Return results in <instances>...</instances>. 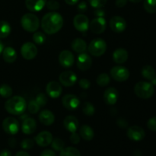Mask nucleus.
Masks as SVG:
<instances>
[{
    "label": "nucleus",
    "instance_id": "obj_1",
    "mask_svg": "<svg viewBox=\"0 0 156 156\" xmlns=\"http://www.w3.org/2000/svg\"><path fill=\"white\" fill-rule=\"evenodd\" d=\"M63 23V18L60 14L56 12H50L43 17L41 27L47 34H54L61 30Z\"/></svg>",
    "mask_w": 156,
    "mask_h": 156
},
{
    "label": "nucleus",
    "instance_id": "obj_2",
    "mask_svg": "<svg viewBox=\"0 0 156 156\" xmlns=\"http://www.w3.org/2000/svg\"><path fill=\"white\" fill-rule=\"evenodd\" d=\"M5 108L9 114L13 115H21L24 114L27 108V102L23 97L14 96L6 101Z\"/></svg>",
    "mask_w": 156,
    "mask_h": 156
},
{
    "label": "nucleus",
    "instance_id": "obj_3",
    "mask_svg": "<svg viewBox=\"0 0 156 156\" xmlns=\"http://www.w3.org/2000/svg\"><path fill=\"white\" fill-rule=\"evenodd\" d=\"M21 25L24 30L33 33L39 28L40 20L34 14L27 13L21 17Z\"/></svg>",
    "mask_w": 156,
    "mask_h": 156
},
{
    "label": "nucleus",
    "instance_id": "obj_4",
    "mask_svg": "<svg viewBox=\"0 0 156 156\" xmlns=\"http://www.w3.org/2000/svg\"><path fill=\"white\" fill-rule=\"evenodd\" d=\"M134 92L137 97L140 98L148 99L152 97L155 92V88L151 82H139L134 87Z\"/></svg>",
    "mask_w": 156,
    "mask_h": 156
},
{
    "label": "nucleus",
    "instance_id": "obj_5",
    "mask_svg": "<svg viewBox=\"0 0 156 156\" xmlns=\"http://www.w3.org/2000/svg\"><path fill=\"white\" fill-rule=\"evenodd\" d=\"M88 53L94 56H102L107 50V43L101 38H95L90 42L88 47Z\"/></svg>",
    "mask_w": 156,
    "mask_h": 156
},
{
    "label": "nucleus",
    "instance_id": "obj_6",
    "mask_svg": "<svg viewBox=\"0 0 156 156\" xmlns=\"http://www.w3.org/2000/svg\"><path fill=\"white\" fill-rule=\"evenodd\" d=\"M111 76L117 82H123L127 80L129 77V72L128 69L123 66H116L110 71Z\"/></svg>",
    "mask_w": 156,
    "mask_h": 156
},
{
    "label": "nucleus",
    "instance_id": "obj_7",
    "mask_svg": "<svg viewBox=\"0 0 156 156\" xmlns=\"http://www.w3.org/2000/svg\"><path fill=\"white\" fill-rule=\"evenodd\" d=\"M89 19L84 14H78L73 18V25L79 32L85 33L89 28Z\"/></svg>",
    "mask_w": 156,
    "mask_h": 156
},
{
    "label": "nucleus",
    "instance_id": "obj_8",
    "mask_svg": "<svg viewBox=\"0 0 156 156\" xmlns=\"http://www.w3.org/2000/svg\"><path fill=\"white\" fill-rule=\"evenodd\" d=\"M2 128L6 133L9 135H15L19 130V123L14 117H6L2 122Z\"/></svg>",
    "mask_w": 156,
    "mask_h": 156
},
{
    "label": "nucleus",
    "instance_id": "obj_9",
    "mask_svg": "<svg viewBox=\"0 0 156 156\" xmlns=\"http://www.w3.org/2000/svg\"><path fill=\"white\" fill-rule=\"evenodd\" d=\"M37 48L31 42L24 43L21 48V54L26 60H31L37 55Z\"/></svg>",
    "mask_w": 156,
    "mask_h": 156
},
{
    "label": "nucleus",
    "instance_id": "obj_10",
    "mask_svg": "<svg viewBox=\"0 0 156 156\" xmlns=\"http://www.w3.org/2000/svg\"><path fill=\"white\" fill-rule=\"evenodd\" d=\"M107 27L106 20L104 17H97L89 23V28L91 32L96 34H101Z\"/></svg>",
    "mask_w": 156,
    "mask_h": 156
},
{
    "label": "nucleus",
    "instance_id": "obj_11",
    "mask_svg": "<svg viewBox=\"0 0 156 156\" xmlns=\"http://www.w3.org/2000/svg\"><path fill=\"white\" fill-rule=\"evenodd\" d=\"M62 104L66 109L69 111H74L79 106L80 101L79 98L75 94H67L62 97Z\"/></svg>",
    "mask_w": 156,
    "mask_h": 156
},
{
    "label": "nucleus",
    "instance_id": "obj_12",
    "mask_svg": "<svg viewBox=\"0 0 156 156\" xmlns=\"http://www.w3.org/2000/svg\"><path fill=\"white\" fill-rule=\"evenodd\" d=\"M59 79L61 85L66 87H71L77 82V76L73 71H65L59 75Z\"/></svg>",
    "mask_w": 156,
    "mask_h": 156
},
{
    "label": "nucleus",
    "instance_id": "obj_13",
    "mask_svg": "<svg viewBox=\"0 0 156 156\" xmlns=\"http://www.w3.org/2000/svg\"><path fill=\"white\" fill-rule=\"evenodd\" d=\"M110 27L115 33H122L126 28V21L120 16H114L110 20Z\"/></svg>",
    "mask_w": 156,
    "mask_h": 156
},
{
    "label": "nucleus",
    "instance_id": "obj_14",
    "mask_svg": "<svg viewBox=\"0 0 156 156\" xmlns=\"http://www.w3.org/2000/svg\"><path fill=\"white\" fill-rule=\"evenodd\" d=\"M128 138L133 141L139 142L143 140L146 136L144 129L139 126H132L128 128L126 133Z\"/></svg>",
    "mask_w": 156,
    "mask_h": 156
},
{
    "label": "nucleus",
    "instance_id": "obj_15",
    "mask_svg": "<svg viewBox=\"0 0 156 156\" xmlns=\"http://www.w3.org/2000/svg\"><path fill=\"white\" fill-rule=\"evenodd\" d=\"M92 65V59L91 56L85 52L79 53L77 58V67L81 71H87Z\"/></svg>",
    "mask_w": 156,
    "mask_h": 156
},
{
    "label": "nucleus",
    "instance_id": "obj_16",
    "mask_svg": "<svg viewBox=\"0 0 156 156\" xmlns=\"http://www.w3.org/2000/svg\"><path fill=\"white\" fill-rule=\"evenodd\" d=\"M62 91V88L60 84L55 81H51L48 82L46 86V92L47 95L52 98H57L61 95Z\"/></svg>",
    "mask_w": 156,
    "mask_h": 156
},
{
    "label": "nucleus",
    "instance_id": "obj_17",
    "mask_svg": "<svg viewBox=\"0 0 156 156\" xmlns=\"http://www.w3.org/2000/svg\"><path fill=\"white\" fill-rule=\"evenodd\" d=\"M75 57L73 53L69 50H62L59 55V62L64 68H69L73 65Z\"/></svg>",
    "mask_w": 156,
    "mask_h": 156
},
{
    "label": "nucleus",
    "instance_id": "obj_18",
    "mask_svg": "<svg viewBox=\"0 0 156 156\" xmlns=\"http://www.w3.org/2000/svg\"><path fill=\"white\" fill-rule=\"evenodd\" d=\"M53 135L49 131H43L38 133L35 137V142L37 144L41 147H46L51 144L53 141Z\"/></svg>",
    "mask_w": 156,
    "mask_h": 156
},
{
    "label": "nucleus",
    "instance_id": "obj_19",
    "mask_svg": "<svg viewBox=\"0 0 156 156\" xmlns=\"http://www.w3.org/2000/svg\"><path fill=\"white\" fill-rule=\"evenodd\" d=\"M118 91L115 88H108L104 93V101L107 105H114L118 100Z\"/></svg>",
    "mask_w": 156,
    "mask_h": 156
},
{
    "label": "nucleus",
    "instance_id": "obj_20",
    "mask_svg": "<svg viewBox=\"0 0 156 156\" xmlns=\"http://www.w3.org/2000/svg\"><path fill=\"white\" fill-rule=\"evenodd\" d=\"M37 123L35 120L32 117H26L23 120L22 124H21V129L22 132L26 135H30L34 133L36 130Z\"/></svg>",
    "mask_w": 156,
    "mask_h": 156
},
{
    "label": "nucleus",
    "instance_id": "obj_21",
    "mask_svg": "<svg viewBox=\"0 0 156 156\" xmlns=\"http://www.w3.org/2000/svg\"><path fill=\"white\" fill-rule=\"evenodd\" d=\"M47 0H25V5L29 11L40 12L46 5Z\"/></svg>",
    "mask_w": 156,
    "mask_h": 156
},
{
    "label": "nucleus",
    "instance_id": "obj_22",
    "mask_svg": "<svg viewBox=\"0 0 156 156\" xmlns=\"http://www.w3.org/2000/svg\"><path fill=\"white\" fill-rule=\"evenodd\" d=\"M63 126L67 131L72 133L76 132L79 127L78 119L74 116H67L63 120Z\"/></svg>",
    "mask_w": 156,
    "mask_h": 156
},
{
    "label": "nucleus",
    "instance_id": "obj_23",
    "mask_svg": "<svg viewBox=\"0 0 156 156\" xmlns=\"http://www.w3.org/2000/svg\"><path fill=\"white\" fill-rule=\"evenodd\" d=\"M39 120L45 126H50L55 121V116L52 111L49 110H44L39 114Z\"/></svg>",
    "mask_w": 156,
    "mask_h": 156
},
{
    "label": "nucleus",
    "instance_id": "obj_24",
    "mask_svg": "<svg viewBox=\"0 0 156 156\" xmlns=\"http://www.w3.org/2000/svg\"><path fill=\"white\" fill-rule=\"evenodd\" d=\"M128 59L127 50L123 48H118L113 53V60L117 64H123Z\"/></svg>",
    "mask_w": 156,
    "mask_h": 156
},
{
    "label": "nucleus",
    "instance_id": "obj_25",
    "mask_svg": "<svg viewBox=\"0 0 156 156\" xmlns=\"http://www.w3.org/2000/svg\"><path fill=\"white\" fill-rule=\"evenodd\" d=\"M17 52L13 47H7L4 48L2 51V57L5 62L8 63H12L17 59Z\"/></svg>",
    "mask_w": 156,
    "mask_h": 156
},
{
    "label": "nucleus",
    "instance_id": "obj_26",
    "mask_svg": "<svg viewBox=\"0 0 156 156\" xmlns=\"http://www.w3.org/2000/svg\"><path fill=\"white\" fill-rule=\"evenodd\" d=\"M71 47L76 53H84L86 51L87 48H88L86 42L81 38H76V39L73 40L71 44Z\"/></svg>",
    "mask_w": 156,
    "mask_h": 156
},
{
    "label": "nucleus",
    "instance_id": "obj_27",
    "mask_svg": "<svg viewBox=\"0 0 156 156\" xmlns=\"http://www.w3.org/2000/svg\"><path fill=\"white\" fill-rule=\"evenodd\" d=\"M79 135L83 140L90 141L94 136V133L92 128L88 125H82L79 129Z\"/></svg>",
    "mask_w": 156,
    "mask_h": 156
},
{
    "label": "nucleus",
    "instance_id": "obj_28",
    "mask_svg": "<svg viewBox=\"0 0 156 156\" xmlns=\"http://www.w3.org/2000/svg\"><path fill=\"white\" fill-rule=\"evenodd\" d=\"M12 31V27L9 23L5 21H0V39L6 38Z\"/></svg>",
    "mask_w": 156,
    "mask_h": 156
},
{
    "label": "nucleus",
    "instance_id": "obj_29",
    "mask_svg": "<svg viewBox=\"0 0 156 156\" xmlns=\"http://www.w3.org/2000/svg\"><path fill=\"white\" fill-rule=\"evenodd\" d=\"M142 76L147 80L151 81L156 76L155 70L152 66L146 65L142 69Z\"/></svg>",
    "mask_w": 156,
    "mask_h": 156
},
{
    "label": "nucleus",
    "instance_id": "obj_30",
    "mask_svg": "<svg viewBox=\"0 0 156 156\" xmlns=\"http://www.w3.org/2000/svg\"><path fill=\"white\" fill-rule=\"evenodd\" d=\"M110 82H111V78L108 76V74L105 73H101L96 79V82L101 87L107 86L110 83Z\"/></svg>",
    "mask_w": 156,
    "mask_h": 156
},
{
    "label": "nucleus",
    "instance_id": "obj_31",
    "mask_svg": "<svg viewBox=\"0 0 156 156\" xmlns=\"http://www.w3.org/2000/svg\"><path fill=\"white\" fill-rule=\"evenodd\" d=\"M144 9L148 13L153 14L156 12V0H145L143 3Z\"/></svg>",
    "mask_w": 156,
    "mask_h": 156
},
{
    "label": "nucleus",
    "instance_id": "obj_32",
    "mask_svg": "<svg viewBox=\"0 0 156 156\" xmlns=\"http://www.w3.org/2000/svg\"><path fill=\"white\" fill-rule=\"evenodd\" d=\"M59 156H81L80 152L76 148L66 147L64 148L60 152Z\"/></svg>",
    "mask_w": 156,
    "mask_h": 156
},
{
    "label": "nucleus",
    "instance_id": "obj_33",
    "mask_svg": "<svg viewBox=\"0 0 156 156\" xmlns=\"http://www.w3.org/2000/svg\"><path fill=\"white\" fill-rule=\"evenodd\" d=\"M12 94V88L7 84L0 85V95L2 98H10Z\"/></svg>",
    "mask_w": 156,
    "mask_h": 156
},
{
    "label": "nucleus",
    "instance_id": "obj_34",
    "mask_svg": "<svg viewBox=\"0 0 156 156\" xmlns=\"http://www.w3.org/2000/svg\"><path fill=\"white\" fill-rule=\"evenodd\" d=\"M32 38H33V41H34L35 44H38V45H41V44H44L46 41V39H47L45 34L40 31L34 32Z\"/></svg>",
    "mask_w": 156,
    "mask_h": 156
},
{
    "label": "nucleus",
    "instance_id": "obj_35",
    "mask_svg": "<svg viewBox=\"0 0 156 156\" xmlns=\"http://www.w3.org/2000/svg\"><path fill=\"white\" fill-rule=\"evenodd\" d=\"M82 111L86 116H92L95 112V109L92 104L90 102H85L82 108Z\"/></svg>",
    "mask_w": 156,
    "mask_h": 156
},
{
    "label": "nucleus",
    "instance_id": "obj_36",
    "mask_svg": "<svg viewBox=\"0 0 156 156\" xmlns=\"http://www.w3.org/2000/svg\"><path fill=\"white\" fill-rule=\"evenodd\" d=\"M64 142L59 138H55L51 143V146L55 151L61 152L64 149Z\"/></svg>",
    "mask_w": 156,
    "mask_h": 156
},
{
    "label": "nucleus",
    "instance_id": "obj_37",
    "mask_svg": "<svg viewBox=\"0 0 156 156\" xmlns=\"http://www.w3.org/2000/svg\"><path fill=\"white\" fill-rule=\"evenodd\" d=\"M27 108L30 114H35L40 111V108H41V107L38 105V104L37 103L36 101L32 100L29 102L28 105H27Z\"/></svg>",
    "mask_w": 156,
    "mask_h": 156
},
{
    "label": "nucleus",
    "instance_id": "obj_38",
    "mask_svg": "<svg viewBox=\"0 0 156 156\" xmlns=\"http://www.w3.org/2000/svg\"><path fill=\"white\" fill-rule=\"evenodd\" d=\"M35 101L40 107H44L47 103V97L44 93H40L36 97Z\"/></svg>",
    "mask_w": 156,
    "mask_h": 156
},
{
    "label": "nucleus",
    "instance_id": "obj_39",
    "mask_svg": "<svg viewBox=\"0 0 156 156\" xmlns=\"http://www.w3.org/2000/svg\"><path fill=\"white\" fill-rule=\"evenodd\" d=\"M108 0H88L91 7L94 9H102L106 5Z\"/></svg>",
    "mask_w": 156,
    "mask_h": 156
},
{
    "label": "nucleus",
    "instance_id": "obj_40",
    "mask_svg": "<svg viewBox=\"0 0 156 156\" xmlns=\"http://www.w3.org/2000/svg\"><path fill=\"white\" fill-rule=\"evenodd\" d=\"M46 5H47V8L49 10L51 11H56L60 7L59 3L57 1H56V0H50V1L47 2Z\"/></svg>",
    "mask_w": 156,
    "mask_h": 156
},
{
    "label": "nucleus",
    "instance_id": "obj_41",
    "mask_svg": "<svg viewBox=\"0 0 156 156\" xmlns=\"http://www.w3.org/2000/svg\"><path fill=\"white\" fill-rule=\"evenodd\" d=\"M34 143L31 139H24V140L21 141V146L23 149L27 150V149H31L34 146Z\"/></svg>",
    "mask_w": 156,
    "mask_h": 156
},
{
    "label": "nucleus",
    "instance_id": "obj_42",
    "mask_svg": "<svg viewBox=\"0 0 156 156\" xmlns=\"http://www.w3.org/2000/svg\"><path fill=\"white\" fill-rule=\"evenodd\" d=\"M147 126L151 131L156 132V117H152L148 120Z\"/></svg>",
    "mask_w": 156,
    "mask_h": 156
},
{
    "label": "nucleus",
    "instance_id": "obj_43",
    "mask_svg": "<svg viewBox=\"0 0 156 156\" xmlns=\"http://www.w3.org/2000/svg\"><path fill=\"white\" fill-rule=\"evenodd\" d=\"M79 85L82 89H88L91 86V82L86 79H82L79 81Z\"/></svg>",
    "mask_w": 156,
    "mask_h": 156
},
{
    "label": "nucleus",
    "instance_id": "obj_44",
    "mask_svg": "<svg viewBox=\"0 0 156 156\" xmlns=\"http://www.w3.org/2000/svg\"><path fill=\"white\" fill-rule=\"evenodd\" d=\"M70 141L73 144H78L80 142V136L76 132L72 133L71 136H70Z\"/></svg>",
    "mask_w": 156,
    "mask_h": 156
},
{
    "label": "nucleus",
    "instance_id": "obj_45",
    "mask_svg": "<svg viewBox=\"0 0 156 156\" xmlns=\"http://www.w3.org/2000/svg\"><path fill=\"white\" fill-rule=\"evenodd\" d=\"M78 11H79L80 13H83L85 12L88 9V5H87V3L85 2H81L80 3H79L77 7Z\"/></svg>",
    "mask_w": 156,
    "mask_h": 156
},
{
    "label": "nucleus",
    "instance_id": "obj_46",
    "mask_svg": "<svg viewBox=\"0 0 156 156\" xmlns=\"http://www.w3.org/2000/svg\"><path fill=\"white\" fill-rule=\"evenodd\" d=\"M41 156H56V153L50 149H45L41 152Z\"/></svg>",
    "mask_w": 156,
    "mask_h": 156
},
{
    "label": "nucleus",
    "instance_id": "obj_47",
    "mask_svg": "<svg viewBox=\"0 0 156 156\" xmlns=\"http://www.w3.org/2000/svg\"><path fill=\"white\" fill-rule=\"evenodd\" d=\"M117 124H118V126H120V127H122V128H126L128 126L127 122H126L125 120H123V118L118 119V120H117Z\"/></svg>",
    "mask_w": 156,
    "mask_h": 156
},
{
    "label": "nucleus",
    "instance_id": "obj_48",
    "mask_svg": "<svg viewBox=\"0 0 156 156\" xmlns=\"http://www.w3.org/2000/svg\"><path fill=\"white\" fill-rule=\"evenodd\" d=\"M127 3V0H116L115 4L117 5V7L118 8H123Z\"/></svg>",
    "mask_w": 156,
    "mask_h": 156
},
{
    "label": "nucleus",
    "instance_id": "obj_49",
    "mask_svg": "<svg viewBox=\"0 0 156 156\" xmlns=\"http://www.w3.org/2000/svg\"><path fill=\"white\" fill-rule=\"evenodd\" d=\"M94 15H95L97 17H105V12L103 9H97L95 12H94Z\"/></svg>",
    "mask_w": 156,
    "mask_h": 156
},
{
    "label": "nucleus",
    "instance_id": "obj_50",
    "mask_svg": "<svg viewBox=\"0 0 156 156\" xmlns=\"http://www.w3.org/2000/svg\"><path fill=\"white\" fill-rule=\"evenodd\" d=\"M0 156H12L10 151H9L8 149H4L2 152H0Z\"/></svg>",
    "mask_w": 156,
    "mask_h": 156
},
{
    "label": "nucleus",
    "instance_id": "obj_51",
    "mask_svg": "<svg viewBox=\"0 0 156 156\" xmlns=\"http://www.w3.org/2000/svg\"><path fill=\"white\" fill-rule=\"evenodd\" d=\"M79 0H65L66 3L69 5H76L78 3Z\"/></svg>",
    "mask_w": 156,
    "mask_h": 156
},
{
    "label": "nucleus",
    "instance_id": "obj_52",
    "mask_svg": "<svg viewBox=\"0 0 156 156\" xmlns=\"http://www.w3.org/2000/svg\"><path fill=\"white\" fill-rule=\"evenodd\" d=\"M15 156H30V155L27 152H24V151H20L15 155Z\"/></svg>",
    "mask_w": 156,
    "mask_h": 156
},
{
    "label": "nucleus",
    "instance_id": "obj_53",
    "mask_svg": "<svg viewBox=\"0 0 156 156\" xmlns=\"http://www.w3.org/2000/svg\"><path fill=\"white\" fill-rule=\"evenodd\" d=\"M3 50H4V44H3V43L2 42V41L0 40V55L2 53Z\"/></svg>",
    "mask_w": 156,
    "mask_h": 156
},
{
    "label": "nucleus",
    "instance_id": "obj_54",
    "mask_svg": "<svg viewBox=\"0 0 156 156\" xmlns=\"http://www.w3.org/2000/svg\"><path fill=\"white\" fill-rule=\"evenodd\" d=\"M15 140H14V139H11V140H9V145H10V146H12V147H13V146H12V144H14V146L15 145Z\"/></svg>",
    "mask_w": 156,
    "mask_h": 156
},
{
    "label": "nucleus",
    "instance_id": "obj_55",
    "mask_svg": "<svg viewBox=\"0 0 156 156\" xmlns=\"http://www.w3.org/2000/svg\"><path fill=\"white\" fill-rule=\"evenodd\" d=\"M150 82H151V83H152L153 85H156V76L153 78V79H152V80L150 81Z\"/></svg>",
    "mask_w": 156,
    "mask_h": 156
},
{
    "label": "nucleus",
    "instance_id": "obj_56",
    "mask_svg": "<svg viewBox=\"0 0 156 156\" xmlns=\"http://www.w3.org/2000/svg\"><path fill=\"white\" fill-rule=\"evenodd\" d=\"M129 1L131 2H133V3H138V2H140L142 0H129Z\"/></svg>",
    "mask_w": 156,
    "mask_h": 156
}]
</instances>
